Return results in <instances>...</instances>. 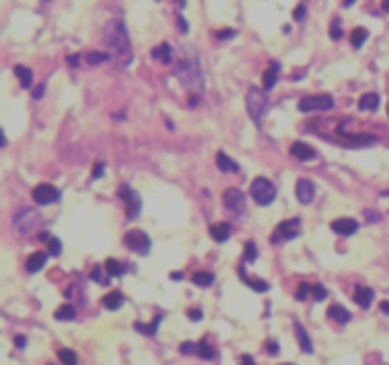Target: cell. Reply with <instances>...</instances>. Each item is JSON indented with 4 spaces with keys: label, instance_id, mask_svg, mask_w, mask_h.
Instances as JSON below:
<instances>
[{
    "label": "cell",
    "instance_id": "cell-38",
    "mask_svg": "<svg viewBox=\"0 0 389 365\" xmlns=\"http://www.w3.org/2000/svg\"><path fill=\"white\" fill-rule=\"evenodd\" d=\"M309 293H312V285H309V282H301L296 296H299V299H306V296H309Z\"/></svg>",
    "mask_w": 389,
    "mask_h": 365
},
{
    "label": "cell",
    "instance_id": "cell-54",
    "mask_svg": "<svg viewBox=\"0 0 389 365\" xmlns=\"http://www.w3.org/2000/svg\"><path fill=\"white\" fill-rule=\"evenodd\" d=\"M386 112H389V104H386Z\"/></svg>",
    "mask_w": 389,
    "mask_h": 365
},
{
    "label": "cell",
    "instance_id": "cell-17",
    "mask_svg": "<svg viewBox=\"0 0 389 365\" xmlns=\"http://www.w3.org/2000/svg\"><path fill=\"white\" fill-rule=\"evenodd\" d=\"M229 234H232V227L229 224H211V238H214L216 243H224V240H229Z\"/></svg>",
    "mask_w": 389,
    "mask_h": 365
},
{
    "label": "cell",
    "instance_id": "cell-25",
    "mask_svg": "<svg viewBox=\"0 0 389 365\" xmlns=\"http://www.w3.org/2000/svg\"><path fill=\"white\" fill-rule=\"evenodd\" d=\"M16 77H19V83L24 86V88L32 86V69H30V67H21V64H19V67H16Z\"/></svg>",
    "mask_w": 389,
    "mask_h": 365
},
{
    "label": "cell",
    "instance_id": "cell-30",
    "mask_svg": "<svg viewBox=\"0 0 389 365\" xmlns=\"http://www.w3.org/2000/svg\"><path fill=\"white\" fill-rule=\"evenodd\" d=\"M296 338L301 341V349H304V352H312V341H309V336H306L304 325H296Z\"/></svg>",
    "mask_w": 389,
    "mask_h": 365
},
{
    "label": "cell",
    "instance_id": "cell-2",
    "mask_svg": "<svg viewBox=\"0 0 389 365\" xmlns=\"http://www.w3.org/2000/svg\"><path fill=\"white\" fill-rule=\"evenodd\" d=\"M176 77L179 83L190 91H200L203 88V69H200V59L195 54H184L176 64Z\"/></svg>",
    "mask_w": 389,
    "mask_h": 365
},
{
    "label": "cell",
    "instance_id": "cell-53",
    "mask_svg": "<svg viewBox=\"0 0 389 365\" xmlns=\"http://www.w3.org/2000/svg\"><path fill=\"white\" fill-rule=\"evenodd\" d=\"M176 3H179V6H184V3H187V0H176Z\"/></svg>",
    "mask_w": 389,
    "mask_h": 365
},
{
    "label": "cell",
    "instance_id": "cell-29",
    "mask_svg": "<svg viewBox=\"0 0 389 365\" xmlns=\"http://www.w3.org/2000/svg\"><path fill=\"white\" fill-rule=\"evenodd\" d=\"M43 240H45V245H48V253H51V256H59V253H62V243H59L54 234H43Z\"/></svg>",
    "mask_w": 389,
    "mask_h": 365
},
{
    "label": "cell",
    "instance_id": "cell-7",
    "mask_svg": "<svg viewBox=\"0 0 389 365\" xmlns=\"http://www.w3.org/2000/svg\"><path fill=\"white\" fill-rule=\"evenodd\" d=\"M333 107V99L328 93H320V96H304L299 101V110L301 112H325Z\"/></svg>",
    "mask_w": 389,
    "mask_h": 365
},
{
    "label": "cell",
    "instance_id": "cell-1",
    "mask_svg": "<svg viewBox=\"0 0 389 365\" xmlns=\"http://www.w3.org/2000/svg\"><path fill=\"white\" fill-rule=\"evenodd\" d=\"M104 43H107V48L115 56H120L123 62H131V40H128V30L120 19L107 21V27H104Z\"/></svg>",
    "mask_w": 389,
    "mask_h": 365
},
{
    "label": "cell",
    "instance_id": "cell-43",
    "mask_svg": "<svg viewBox=\"0 0 389 365\" xmlns=\"http://www.w3.org/2000/svg\"><path fill=\"white\" fill-rule=\"evenodd\" d=\"M43 93H45V86H35L32 88V96L35 99H43Z\"/></svg>",
    "mask_w": 389,
    "mask_h": 365
},
{
    "label": "cell",
    "instance_id": "cell-15",
    "mask_svg": "<svg viewBox=\"0 0 389 365\" xmlns=\"http://www.w3.org/2000/svg\"><path fill=\"white\" fill-rule=\"evenodd\" d=\"M45 262H48V253H43V251L32 253V256L27 258V272H40V269L45 267Z\"/></svg>",
    "mask_w": 389,
    "mask_h": 365
},
{
    "label": "cell",
    "instance_id": "cell-16",
    "mask_svg": "<svg viewBox=\"0 0 389 365\" xmlns=\"http://www.w3.org/2000/svg\"><path fill=\"white\" fill-rule=\"evenodd\" d=\"M152 56H155L158 62H163V64H171V62H173V48H171L168 43H160V45H155Z\"/></svg>",
    "mask_w": 389,
    "mask_h": 365
},
{
    "label": "cell",
    "instance_id": "cell-55",
    "mask_svg": "<svg viewBox=\"0 0 389 365\" xmlns=\"http://www.w3.org/2000/svg\"><path fill=\"white\" fill-rule=\"evenodd\" d=\"M286 365H291V362H286Z\"/></svg>",
    "mask_w": 389,
    "mask_h": 365
},
{
    "label": "cell",
    "instance_id": "cell-22",
    "mask_svg": "<svg viewBox=\"0 0 389 365\" xmlns=\"http://www.w3.org/2000/svg\"><path fill=\"white\" fill-rule=\"evenodd\" d=\"M357 107L360 110H376V107H379V93H362V96H360V101H357Z\"/></svg>",
    "mask_w": 389,
    "mask_h": 365
},
{
    "label": "cell",
    "instance_id": "cell-36",
    "mask_svg": "<svg viewBox=\"0 0 389 365\" xmlns=\"http://www.w3.org/2000/svg\"><path fill=\"white\" fill-rule=\"evenodd\" d=\"M256 256H258L256 245H253V243H245V253H243V258H245V262H253Z\"/></svg>",
    "mask_w": 389,
    "mask_h": 365
},
{
    "label": "cell",
    "instance_id": "cell-32",
    "mask_svg": "<svg viewBox=\"0 0 389 365\" xmlns=\"http://www.w3.org/2000/svg\"><path fill=\"white\" fill-rule=\"evenodd\" d=\"M59 360H62L64 365H77V355H75V352L72 349H59Z\"/></svg>",
    "mask_w": 389,
    "mask_h": 365
},
{
    "label": "cell",
    "instance_id": "cell-37",
    "mask_svg": "<svg viewBox=\"0 0 389 365\" xmlns=\"http://www.w3.org/2000/svg\"><path fill=\"white\" fill-rule=\"evenodd\" d=\"M304 16H306V6H304V3H299L296 8H293V19H296V21H301Z\"/></svg>",
    "mask_w": 389,
    "mask_h": 365
},
{
    "label": "cell",
    "instance_id": "cell-35",
    "mask_svg": "<svg viewBox=\"0 0 389 365\" xmlns=\"http://www.w3.org/2000/svg\"><path fill=\"white\" fill-rule=\"evenodd\" d=\"M248 285H251L253 291H262V293H264V291H269V282L258 280V277H251V280H248Z\"/></svg>",
    "mask_w": 389,
    "mask_h": 365
},
{
    "label": "cell",
    "instance_id": "cell-49",
    "mask_svg": "<svg viewBox=\"0 0 389 365\" xmlns=\"http://www.w3.org/2000/svg\"><path fill=\"white\" fill-rule=\"evenodd\" d=\"M176 24H179V30H181V32H187V21H184L181 16H179V19H176Z\"/></svg>",
    "mask_w": 389,
    "mask_h": 365
},
{
    "label": "cell",
    "instance_id": "cell-5",
    "mask_svg": "<svg viewBox=\"0 0 389 365\" xmlns=\"http://www.w3.org/2000/svg\"><path fill=\"white\" fill-rule=\"evenodd\" d=\"M123 243H125V248H131V251H136V253H141V256L149 253V248H152L149 234H147V232H141V229H131V232H125Z\"/></svg>",
    "mask_w": 389,
    "mask_h": 365
},
{
    "label": "cell",
    "instance_id": "cell-40",
    "mask_svg": "<svg viewBox=\"0 0 389 365\" xmlns=\"http://www.w3.org/2000/svg\"><path fill=\"white\" fill-rule=\"evenodd\" d=\"M312 296H315V299H325L328 291H325L323 285H312Z\"/></svg>",
    "mask_w": 389,
    "mask_h": 365
},
{
    "label": "cell",
    "instance_id": "cell-48",
    "mask_svg": "<svg viewBox=\"0 0 389 365\" xmlns=\"http://www.w3.org/2000/svg\"><path fill=\"white\" fill-rule=\"evenodd\" d=\"M80 64V56L75 54V56H69V67H77Z\"/></svg>",
    "mask_w": 389,
    "mask_h": 365
},
{
    "label": "cell",
    "instance_id": "cell-8",
    "mask_svg": "<svg viewBox=\"0 0 389 365\" xmlns=\"http://www.w3.org/2000/svg\"><path fill=\"white\" fill-rule=\"evenodd\" d=\"M299 232H301V221H299V219H286V221H282V224H277V229L272 232V243L293 240Z\"/></svg>",
    "mask_w": 389,
    "mask_h": 365
},
{
    "label": "cell",
    "instance_id": "cell-14",
    "mask_svg": "<svg viewBox=\"0 0 389 365\" xmlns=\"http://www.w3.org/2000/svg\"><path fill=\"white\" fill-rule=\"evenodd\" d=\"M291 155L293 158H299V160H315V147L309 144H304V141H296V144H291Z\"/></svg>",
    "mask_w": 389,
    "mask_h": 365
},
{
    "label": "cell",
    "instance_id": "cell-13",
    "mask_svg": "<svg viewBox=\"0 0 389 365\" xmlns=\"http://www.w3.org/2000/svg\"><path fill=\"white\" fill-rule=\"evenodd\" d=\"M357 221L355 219H333L331 221V229L336 232V234H355L357 232Z\"/></svg>",
    "mask_w": 389,
    "mask_h": 365
},
{
    "label": "cell",
    "instance_id": "cell-12",
    "mask_svg": "<svg viewBox=\"0 0 389 365\" xmlns=\"http://www.w3.org/2000/svg\"><path fill=\"white\" fill-rule=\"evenodd\" d=\"M293 192H296V200L304 205H309L312 200H315V184L309 179H299L296 187H293Z\"/></svg>",
    "mask_w": 389,
    "mask_h": 365
},
{
    "label": "cell",
    "instance_id": "cell-50",
    "mask_svg": "<svg viewBox=\"0 0 389 365\" xmlns=\"http://www.w3.org/2000/svg\"><path fill=\"white\" fill-rule=\"evenodd\" d=\"M187 315H190V317H195V320H200V309H190Z\"/></svg>",
    "mask_w": 389,
    "mask_h": 365
},
{
    "label": "cell",
    "instance_id": "cell-27",
    "mask_svg": "<svg viewBox=\"0 0 389 365\" xmlns=\"http://www.w3.org/2000/svg\"><path fill=\"white\" fill-rule=\"evenodd\" d=\"M54 317H56V320H72V317H75V307H72V304H64V307H59L54 312Z\"/></svg>",
    "mask_w": 389,
    "mask_h": 365
},
{
    "label": "cell",
    "instance_id": "cell-21",
    "mask_svg": "<svg viewBox=\"0 0 389 365\" xmlns=\"http://www.w3.org/2000/svg\"><path fill=\"white\" fill-rule=\"evenodd\" d=\"M328 317H331V320H336V323L341 325V323H349V317H352V315H349L344 307H339V304H333V307H328Z\"/></svg>",
    "mask_w": 389,
    "mask_h": 365
},
{
    "label": "cell",
    "instance_id": "cell-10",
    "mask_svg": "<svg viewBox=\"0 0 389 365\" xmlns=\"http://www.w3.org/2000/svg\"><path fill=\"white\" fill-rule=\"evenodd\" d=\"M224 208H227L229 214L243 216L245 214V195L240 190H227L224 192Z\"/></svg>",
    "mask_w": 389,
    "mask_h": 365
},
{
    "label": "cell",
    "instance_id": "cell-9",
    "mask_svg": "<svg viewBox=\"0 0 389 365\" xmlns=\"http://www.w3.org/2000/svg\"><path fill=\"white\" fill-rule=\"evenodd\" d=\"M59 197H62V192H59L54 184H38L32 190V200L38 205H51V203H56Z\"/></svg>",
    "mask_w": 389,
    "mask_h": 365
},
{
    "label": "cell",
    "instance_id": "cell-20",
    "mask_svg": "<svg viewBox=\"0 0 389 365\" xmlns=\"http://www.w3.org/2000/svg\"><path fill=\"white\" fill-rule=\"evenodd\" d=\"M341 144H349V147H368V144H373V136H341L339 139Z\"/></svg>",
    "mask_w": 389,
    "mask_h": 365
},
{
    "label": "cell",
    "instance_id": "cell-28",
    "mask_svg": "<svg viewBox=\"0 0 389 365\" xmlns=\"http://www.w3.org/2000/svg\"><path fill=\"white\" fill-rule=\"evenodd\" d=\"M104 62H110V56L104 54V51H91V54H86V64H104Z\"/></svg>",
    "mask_w": 389,
    "mask_h": 365
},
{
    "label": "cell",
    "instance_id": "cell-41",
    "mask_svg": "<svg viewBox=\"0 0 389 365\" xmlns=\"http://www.w3.org/2000/svg\"><path fill=\"white\" fill-rule=\"evenodd\" d=\"M331 38H333V40H339V38H341V30H339V19H333V21H331Z\"/></svg>",
    "mask_w": 389,
    "mask_h": 365
},
{
    "label": "cell",
    "instance_id": "cell-18",
    "mask_svg": "<svg viewBox=\"0 0 389 365\" xmlns=\"http://www.w3.org/2000/svg\"><path fill=\"white\" fill-rule=\"evenodd\" d=\"M277 75H280V64H269L267 67V72H264V80H262V88L264 91H269V88H272L275 86V80H277Z\"/></svg>",
    "mask_w": 389,
    "mask_h": 365
},
{
    "label": "cell",
    "instance_id": "cell-42",
    "mask_svg": "<svg viewBox=\"0 0 389 365\" xmlns=\"http://www.w3.org/2000/svg\"><path fill=\"white\" fill-rule=\"evenodd\" d=\"M216 38L219 40H229V38H235V30H221V32H216Z\"/></svg>",
    "mask_w": 389,
    "mask_h": 365
},
{
    "label": "cell",
    "instance_id": "cell-6",
    "mask_svg": "<svg viewBox=\"0 0 389 365\" xmlns=\"http://www.w3.org/2000/svg\"><path fill=\"white\" fill-rule=\"evenodd\" d=\"M14 227H16L21 234H32L35 229L40 227V216H38V211H32V208L19 211L16 219H14Z\"/></svg>",
    "mask_w": 389,
    "mask_h": 365
},
{
    "label": "cell",
    "instance_id": "cell-34",
    "mask_svg": "<svg viewBox=\"0 0 389 365\" xmlns=\"http://www.w3.org/2000/svg\"><path fill=\"white\" fill-rule=\"evenodd\" d=\"M192 282H197V285H211V282H214V275H211V272H195L192 275Z\"/></svg>",
    "mask_w": 389,
    "mask_h": 365
},
{
    "label": "cell",
    "instance_id": "cell-31",
    "mask_svg": "<svg viewBox=\"0 0 389 365\" xmlns=\"http://www.w3.org/2000/svg\"><path fill=\"white\" fill-rule=\"evenodd\" d=\"M352 45H355V48H360V45L365 43V40H368V30H362V27H357L355 32H352Z\"/></svg>",
    "mask_w": 389,
    "mask_h": 365
},
{
    "label": "cell",
    "instance_id": "cell-46",
    "mask_svg": "<svg viewBox=\"0 0 389 365\" xmlns=\"http://www.w3.org/2000/svg\"><path fill=\"white\" fill-rule=\"evenodd\" d=\"M280 347L275 344V341H267V352H269V355H275V352H277Z\"/></svg>",
    "mask_w": 389,
    "mask_h": 365
},
{
    "label": "cell",
    "instance_id": "cell-26",
    "mask_svg": "<svg viewBox=\"0 0 389 365\" xmlns=\"http://www.w3.org/2000/svg\"><path fill=\"white\" fill-rule=\"evenodd\" d=\"M216 166H219L221 171H238V163L229 160L227 155H224V152H219V155H216Z\"/></svg>",
    "mask_w": 389,
    "mask_h": 365
},
{
    "label": "cell",
    "instance_id": "cell-39",
    "mask_svg": "<svg viewBox=\"0 0 389 365\" xmlns=\"http://www.w3.org/2000/svg\"><path fill=\"white\" fill-rule=\"evenodd\" d=\"M181 352H184V355H195V352H197V344H192V341H184V344H181Z\"/></svg>",
    "mask_w": 389,
    "mask_h": 365
},
{
    "label": "cell",
    "instance_id": "cell-44",
    "mask_svg": "<svg viewBox=\"0 0 389 365\" xmlns=\"http://www.w3.org/2000/svg\"><path fill=\"white\" fill-rule=\"evenodd\" d=\"M91 277L96 280V282H107V277L101 275V269H93V272H91Z\"/></svg>",
    "mask_w": 389,
    "mask_h": 365
},
{
    "label": "cell",
    "instance_id": "cell-45",
    "mask_svg": "<svg viewBox=\"0 0 389 365\" xmlns=\"http://www.w3.org/2000/svg\"><path fill=\"white\" fill-rule=\"evenodd\" d=\"M101 173H104V166H101V163H96V166H93V179H99Z\"/></svg>",
    "mask_w": 389,
    "mask_h": 365
},
{
    "label": "cell",
    "instance_id": "cell-24",
    "mask_svg": "<svg viewBox=\"0 0 389 365\" xmlns=\"http://www.w3.org/2000/svg\"><path fill=\"white\" fill-rule=\"evenodd\" d=\"M104 272H107V277H117V275L125 272V267L117 262V258H107V262H104Z\"/></svg>",
    "mask_w": 389,
    "mask_h": 365
},
{
    "label": "cell",
    "instance_id": "cell-11",
    "mask_svg": "<svg viewBox=\"0 0 389 365\" xmlns=\"http://www.w3.org/2000/svg\"><path fill=\"white\" fill-rule=\"evenodd\" d=\"M117 192H120V197L125 200V211H128V219H136L139 216V211H141V200H139V195L131 190V187H120V190H117Z\"/></svg>",
    "mask_w": 389,
    "mask_h": 365
},
{
    "label": "cell",
    "instance_id": "cell-47",
    "mask_svg": "<svg viewBox=\"0 0 389 365\" xmlns=\"http://www.w3.org/2000/svg\"><path fill=\"white\" fill-rule=\"evenodd\" d=\"M240 365H253V357H251V355H243V357H240Z\"/></svg>",
    "mask_w": 389,
    "mask_h": 365
},
{
    "label": "cell",
    "instance_id": "cell-19",
    "mask_svg": "<svg viewBox=\"0 0 389 365\" xmlns=\"http://www.w3.org/2000/svg\"><path fill=\"white\" fill-rule=\"evenodd\" d=\"M355 301L360 304V307H371V301H373V291H371L368 285L355 288Z\"/></svg>",
    "mask_w": 389,
    "mask_h": 365
},
{
    "label": "cell",
    "instance_id": "cell-33",
    "mask_svg": "<svg viewBox=\"0 0 389 365\" xmlns=\"http://www.w3.org/2000/svg\"><path fill=\"white\" fill-rule=\"evenodd\" d=\"M195 355H200V357H205V360H214V357H216V352H214V347H208V344H205V341H200V344H197V352H195Z\"/></svg>",
    "mask_w": 389,
    "mask_h": 365
},
{
    "label": "cell",
    "instance_id": "cell-3",
    "mask_svg": "<svg viewBox=\"0 0 389 365\" xmlns=\"http://www.w3.org/2000/svg\"><path fill=\"white\" fill-rule=\"evenodd\" d=\"M245 107H248V115L253 117L256 123H262V117L269 107V99H267V91L264 88H251L248 96H245Z\"/></svg>",
    "mask_w": 389,
    "mask_h": 365
},
{
    "label": "cell",
    "instance_id": "cell-23",
    "mask_svg": "<svg viewBox=\"0 0 389 365\" xmlns=\"http://www.w3.org/2000/svg\"><path fill=\"white\" fill-rule=\"evenodd\" d=\"M120 304H123V293H117V291L107 293V296L101 299V307H104V309H117Z\"/></svg>",
    "mask_w": 389,
    "mask_h": 365
},
{
    "label": "cell",
    "instance_id": "cell-4",
    "mask_svg": "<svg viewBox=\"0 0 389 365\" xmlns=\"http://www.w3.org/2000/svg\"><path fill=\"white\" fill-rule=\"evenodd\" d=\"M251 197L256 200V205H269L277 197V187L269 179H262V176H258V179L251 181Z\"/></svg>",
    "mask_w": 389,
    "mask_h": 365
},
{
    "label": "cell",
    "instance_id": "cell-51",
    "mask_svg": "<svg viewBox=\"0 0 389 365\" xmlns=\"http://www.w3.org/2000/svg\"><path fill=\"white\" fill-rule=\"evenodd\" d=\"M381 11H384V14H389V0H381Z\"/></svg>",
    "mask_w": 389,
    "mask_h": 365
},
{
    "label": "cell",
    "instance_id": "cell-52",
    "mask_svg": "<svg viewBox=\"0 0 389 365\" xmlns=\"http://www.w3.org/2000/svg\"><path fill=\"white\" fill-rule=\"evenodd\" d=\"M352 3H355V0H344V6H352Z\"/></svg>",
    "mask_w": 389,
    "mask_h": 365
}]
</instances>
